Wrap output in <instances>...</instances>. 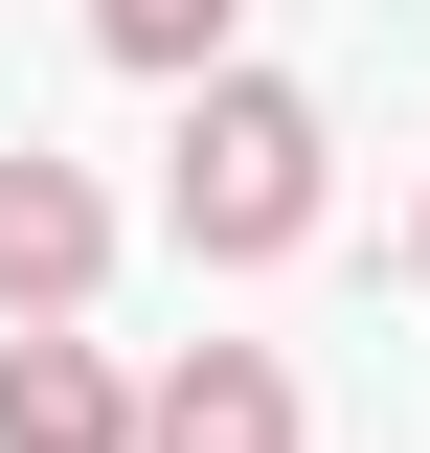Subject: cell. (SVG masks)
Masks as SVG:
<instances>
[{
  "mask_svg": "<svg viewBox=\"0 0 430 453\" xmlns=\"http://www.w3.org/2000/svg\"><path fill=\"white\" fill-rule=\"evenodd\" d=\"M408 273H430V226H408Z\"/></svg>",
  "mask_w": 430,
  "mask_h": 453,
  "instance_id": "obj_6",
  "label": "cell"
},
{
  "mask_svg": "<svg viewBox=\"0 0 430 453\" xmlns=\"http://www.w3.org/2000/svg\"><path fill=\"white\" fill-rule=\"evenodd\" d=\"M91 46L159 68V91H204V68H227V0H91Z\"/></svg>",
  "mask_w": 430,
  "mask_h": 453,
  "instance_id": "obj_5",
  "label": "cell"
},
{
  "mask_svg": "<svg viewBox=\"0 0 430 453\" xmlns=\"http://www.w3.org/2000/svg\"><path fill=\"white\" fill-rule=\"evenodd\" d=\"M91 273H113V204L46 159V136H23V159H0V318H68Z\"/></svg>",
  "mask_w": 430,
  "mask_h": 453,
  "instance_id": "obj_3",
  "label": "cell"
},
{
  "mask_svg": "<svg viewBox=\"0 0 430 453\" xmlns=\"http://www.w3.org/2000/svg\"><path fill=\"white\" fill-rule=\"evenodd\" d=\"M136 453H295V363L272 340H181L136 386Z\"/></svg>",
  "mask_w": 430,
  "mask_h": 453,
  "instance_id": "obj_2",
  "label": "cell"
},
{
  "mask_svg": "<svg viewBox=\"0 0 430 453\" xmlns=\"http://www.w3.org/2000/svg\"><path fill=\"white\" fill-rule=\"evenodd\" d=\"M318 91H272V68H204V91H181V250H204V273H272V250H295V226H318Z\"/></svg>",
  "mask_w": 430,
  "mask_h": 453,
  "instance_id": "obj_1",
  "label": "cell"
},
{
  "mask_svg": "<svg viewBox=\"0 0 430 453\" xmlns=\"http://www.w3.org/2000/svg\"><path fill=\"white\" fill-rule=\"evenodd\" d=\"M0 453H136V386H113L68 318H23L0 340Z\"/></svg>",
  "mask_w": 430,
  "mask_h": 453,
  "instance_id": "obj_4",
  "label": "cell"
}]
</instances>
